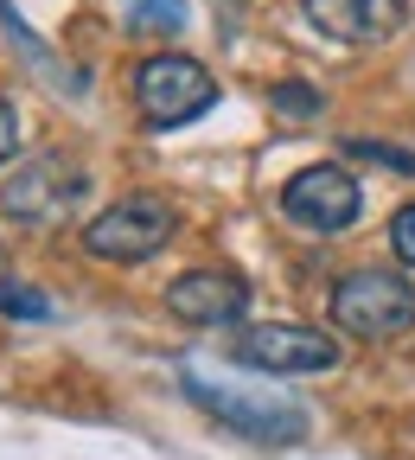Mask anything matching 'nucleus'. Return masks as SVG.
I'll return each instance as SVG.
<instances>
[{"label":"nucleus","mask_w":415,"mask_h":460,"mask_svg":"<svg viewBox=\"0 0 415 460\" xmlns=\"http://www.w3.org/2000/svg\"><path fill=\"white\" fill-rule=\"evenodd\" d=\"M172 230H180V211L166 199L128 192V199H115L109 211H96L84 224V250L96 262H147V256H160L172 243Z\"/></svg>","instance_id":"obj_3"},{"label":"nucleus","mask_w":415,"mask_h":460,"mask_svg":"<svg viewBox=\"0 0 415 460\" xmlns=\"http://www.w3.org/2000/svg\"><path fill=\"white\" fill-rule=\"evenodd\" d=\"M351 154H365V160H384V166H402V172H415V154H402V147H384V141H351Z\"/></svg>","instance_id":"obj_15"},{"label":"nucleus","mask_w":415,"mask_h":460,"mask_svg":"<svg viewBox=\"0 0 415 460\" xmlns=\"http://www.w3.org/2000/svg\"><path fill=\"white\" fill-rule=\"evenodd\" d=\"M230 352H236V365L269 371V377H301V371H332V365H339L332 332L294 326V320H275V326H243Z\"/></svg>","instance_id":"obj_6"},{"label":"nucleus","mask_w":415,"mask_h":460,"mask_svg":"<svg viewBox=\"0 0 415 460\" xmlns=\"http://www.w3.org/2000/svg\"><path fill=\"white\" fill-rule=\"evenodd\" d=\"M180 384H186V396L199 402V410L217 416L230 435H250V441H262V447H294V441H307V410H301L294 396H281V390L217 384V377H205L199 365H186Z\"/></svg>","instance_id":"obj_1"},{"label":"nucleus","mask_w":415,"mask_h":460,"mask_svg":"<svg viewBox=\"0 0 415 460\" xmlns=\"http://www.w3.org/2000/svg\"><path fill=\"white\" fill-rule=\"evenodd\" d=\"M307 20L326 32V39H345V45H371V39H390L409 7L402 0H301Z\"/></svg>","instance_id":"obj_9"},{"label":"nucleus","mask_w":415,"mask_h":460,"mask_svg":"<svg viewBox=\"0 0 415 460\" xmlns=\"http://www.w3.org/2000/svg\"><path fill=\"white\" fill-rule=\"evenodd\" d=\"M0 26H7V39H13V45H26V51H32V58H39V65H45V71H51V51H45V45H39V39H32V32H26V20H20V13H13V0H0Z\"/></svg>","instance_id":"obj_12"},{"label":"nucleus","mask_w":415,"mask_h":460,"mask_svg":"<svg viewBox=\"0 0 415 460\" xmlns=\"http://www.w3.org/2000/svg\"><path fill=\"white\" fill-rule=\"evenodd\" d=\"M390 250H396V262H415V205H402L390 217Z\"/></svg>","instance_id":"obj_13"},{"label":"nucleus","mask_w":415,"mask_h":460,"mask_svg":"<svg viewBox=\"0 0 415 460\" xmlns=\"http://www.w3.org/2000/svg\"><path fill=\"white\" fill-rule=\"evenodd\" d=\"M0 281H13V275H7V250H0Z\"/></svg>","instance_id":"obj_17"},{"label":"nucleus","mask_w":415,"mask_h":460,"mask_svg":"<svg viewBox=\"0 0 415 460\" xmlns=\"http://www.w3.org/2000/svg\"><path fill=\"white\" fill-rule=\"evenodd\" d=\"M217 102V77L199 65V58L180 51H154L135 65V109L147 128H186Z\"/></svg>","instance_id":"obj_2"},{"label":"nucleus","mask_w":415,"mask_h":460,"mask_svg":"<svg viewBox=\"0 0 415 460\" xmlns=\"http://www.w3.org/2000/svg\"><path fill=\"white\" fill-rule=\"evenodd\" d=\"M281 211L301 224V230L332 237V230H345L351 217L365 211V192H358V180H351L345 166H307V172H294V180H287Z\"/></svg>","instance_id":"obj_7"},{"label":"nucleus","mask_w":415,"mask_h":460,"mask_svg":"<svg viewBox=\"0 0 415 460\" xmlns=\"http://www.w3.org/2000/svg\"><path fill=\"white\" fill-rule=\"evenodd\" d=\"M275 109H281V115H313L320 96H313L307 84H281V90H275Z\"/></svg>","instance_id":"obj_14"},{"label":"nucleus","mask_w":415,"mask_h":460,"mask_svg":"<svg viewBox=\"0 0 415 460\" xmlns=\"http://www.w3.org/2000/svg\"><path fill=\"white\" fill-rule=\"evenodd\" d=\"M186 0H128V32H180Z\"/></svg>","instance_id":"obj_10"},{"label":"nucleus","mask_w":415,"mask_h":460,"mask_svg":"<svg viewBox=\"0 0 415 460\" xmlns=\"http://www.w3.org/2000/svg\"><path fill=\"white\" fill-rule=\"evenodd\" d=\"M13 147H20V109L0 102V160H13Z\"/></svg>","instance_id":"obj_16"},{"label":"nucleus","mask_w":415,"mask_h":460,"mask_svg":"<svg viewBox=\"0 0 415 460\" xmlns=\"http://www.w3.org/2000/svg\"><path fill=\"white\" fill-rule=\"evenodd\" d=\"M90 180H84V166L65 160V154H32L7 186H0V211H7L13 224H32V230H51V224H65L77 205H84Z\"/></svg>","instance_id":"obj_4"},{"label":"nucleus","mask_w":415,"mask_h":460,"mask_svg":"<svg viewBox=\"0 0 415 460\" xmlns=\"http://www.w3.org/2000/svg\"><path fill=\"white\" fill-rule=\"evenodd\" d=\"M332 326L358 339H402L415 326V288L384 269H358L332 288Z\"/></svg>","instance_id":"obj_5"},{"label":"nucleus","mask_w":415,"mask_h":460,"mask_svg":"<svg viewBox=\"0 0 415 460\" xmlns=\"http://www.w3.org/2000/svg\"><path fill=\"white\" fill-rule=\"evenodd\" d=\"M166 307L186 326H230V320L250 314V281L230 275V269H192L166 288Z\"/></svg>","instance_id":"obj_8"},{"label":"nucleus","mask_w":415,"mask_h":460,"mask_svg":"<svg viewBox=\"0 0 415 460\" xmlns=\"http://www.w3.org/2000/svg\"><path fill=\"white\" fill-rule=\"evenodd\" d=\"M0 314H13V320H45L51 301L32 295V288H20V281H0Z\"/></svg>","instance_id":"obj_11"}]
</instances>
